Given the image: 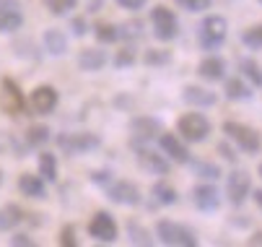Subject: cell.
Segmentation results:
<instances>
[{"label":"cell","instance_id":"cell-32","mask_svg":"<svg viewBox=\"0 0 262 247\" xmlns=\"http://www.w3.org/2000/svg\"><path fill=\"white\" fill-rule=\"evenodd\" d=\"M143 63H145L148 68H164V65L171 63V52H169V50H156V47H151V50L143 52Z\"/></svg>","mask_w":262,"mask_h":247},{"label":"cell","instance_id":"cell-20","mask_svg":"<svg viewBox=\"0 0 262 247\" xmlns=\"http://www.w3.org/2000/svg\"><path fill=\"white\" fill-rule=\"evenodd\" d=\"M106 65V52L99 50V47H86L81 55H78V68L86 70V73H96Z\"/></svg>","mask_w":262,"mask_h":247},{"label":"cell","instance_id":"cell-3","mask_svg":"<svg viewBox=\"0 0 262 247\" xmlns=\"http://www.w3.org/2000/svg\"><path fill=\"white\" fill-rule=\"evenodd\" d=\"M156 237L161 244L171 247H198V234L192 227L171 221V219H159L156 221Z\"/></svg>","mask_w":262,"mask_h":247},{"label":"cell","instance_id":"cell-17","mask_svg":"<svg viewBox=\"0 0 262 247\" xmlns=\"http://www.w3.org/2000/svg\"><path fill=\"white\" fill-rule=\"evenodd\" d=\"M198 76L208 84H215V81H223L226 78V60L218 57V55H208L200 60L198 65Z\"/></svg>","mask_w":262,"mask_h":247},{"label":"cell","instance_id":"cell-2","mask_svg":"<svg viewBox=\"0 0 262 247\" xmlns=\"http://www.w3.org/2000/svg\"><path fill=\"white\" fill-rule=\"evenodd\" d=\"M223 133L231 143H236V149L247 156H254L262 151V135L257 128L252 125H244V122H236V120H226L223 122Z\"/></svg>","mask_w":262,"mask_h":247},{"label":"cell","instance_id":"cell-40","mask_svg":"<svg viewBox=\"0 0 262 247\" xmlns=\"http://www.w3.org/2000/svg\"><path fill=\"white\" fill-rule=\"evenodd\" d=\"M70 29H73V34H76V37H83V34L89 31V26H86V18L76 16V18L70 21Z\"/></svg>","mask_w":262,"mask_h":247},{"label":"cell","instance_id":"cell-29","mask_svg":"<svg viewBox=\"0 0 262 247\" xmlns=\"http://www.w3.org/2000/svg\"><path fill=\"white\" fill-rule=\"evenodd\" d=\"M94 37H96L101 45H115V42L120 39V34H117V26H115V24L99 21V24H94Z\"/></svg>","mask_w":262,"mask_h":247},{"label":"cell","instance_id":"cell-15","mask_svg":"<svg viewBox=\"0 0 262 247\" xmlns=\"http://www.w3.org/2000/svg\"><path fill=\"white\" fill-rule=\"evenodd\" d=\"M24 26L21 0H0V34H13Z\"/></svg>","mask_w":262,"mask_h":247},{"label":"cell","instance_id":"cell-25","mask_svg":"<svg viewBox=\"0 0 262 247\" xmlns=\"http://www.w3.org/2000/svg\"><path fill=\"white\" fill-rule=\"evenodd\" d=\"M36 167H39V177L45 182H55L57 180V156L52 151H42L39 159H36Z\"/></svg>","mask_w":262,"mask_h":247},{"label":"cell","instance_id":"cell-28","mask_svg":"<svg viewBox=\"0 0 262 247\" xmlns=\"http://www.w3.org/2000/svg\"><path fill=\"white\" fill-rule=\"evenodd\" d=\"M135 63H138L135 42H130V45H125V47L117 50V55H115V68H117V70H127V68H133Z\"/></svg>","mask_w":262,"mask_h":247},{"label":"cell","instance_id":"cell-12","mask_svg":"<svg viewBox=\"0 0 262 247\" xmlns=\"http://www.w3.org/2000/svg\"><path fill=\"white\" fill-rule=\"evenodd\" d=\"M106 198L117 205H138L143 200L140 195V188L133 182V180H117V182H109L106 185Z\"/></svg>","mask_w":262,"mask_h":247},{"label":"cell","instance_id":"cell-36","mask_svg":"<svg viewBox=\"0 0 262 247\" xmlns=\"http://www.w3.org/2000/svg\"><path fill=\"white\" fill-rule=\"evenodd\" d=\"M57 242H60L62 247H76V244H78V239H76V227H73V224L62 227V229H60Z\"/></svg>","mask_w":262,"mask_h":247},{"label":"cell","instance_id":"cell-35","mask_svg":"<svg viewBox=\"0 0 262 247\" xmlns=\"http://www.w3.org/2000/svg\"><path fill=\"white\" fill-rule=\"evenodd\" d=\"M174 3L184 11H190V13H203L213 6V0H174Z\"/></svg>","mask_w":262,"mask_h":247},{"label":"cell","instance_id":"cell-38","mask_svg":"<svg viewBox=\"0 0 262 247\" xmlns=\"http://www.w3.org/2000/svg\"><path fill=\"white\" fill-rule=\"evenodd\" d=\"M91 182L106 188V185L112 182V172H109V169H96V172H91Z\"/></svg>","mask_w":262,"mask_h":247},{"label":"cell","instance_id":"cell-39","mask_svg":"<svg viewBox=\"0 0 262 247\" xmlns=\"http://www.w3.org/2000/svg\"><path fill=\"white\" fill-rule=\"evenodd\" d=\"M6 214H8V219H11L13 227H16L18 221H24V214H21V208H18L16 203H8V205H6Z\"/></svg>","mask_w":262,"mask_h":247},{"label":"cell","instance_id":"cell-23","mask_svg":"<svg viewBox=\"0 0 262 247\" xmlns=\"http://www.w3.org/2000/svg\"><path fill=\"white\" fill-rule=\"evenodd\" d=\"M151 198H154L156 205H174V203L179 200V193H177L174 185L159 180V182H154V188H151Z\"/></svg>","mask_w":262,"mask_h":247},{"label":"cell","instance_id":"cell-22","mask_svg":"<svg viewBox=\"0 0 262 247\" xmlns=\"http://www.w3.org/2000/svg\"><path fill=\"white\" fill-rule=\"evenodd\" d=\"M226 81V86H223V91H226V99L229 101H249L254 96L252 86L244 81V78H223Z\"/></svg>","mask_w":262,"mask_h":247},{"label":"cell","instance_id":"cell-10","mask_svg":"<svg viewBox=\"0 0 262 247\" xmlns=\"http://www.w3.org/2000/svg\"><path fill=\"white\" fill-rule=\"evenodd\" d=\"M249 193H252V174L244 169H231L226 174V200L234 208H239L247 203Z\"/></svg>","mask_w":262,"mask_h":247},{"label":"cell","instance_id":"cell-14","mask_svg":"<svg viewBox=\"0 0 262 247\" xmlns=\"http://www.w3.org/2000/svg\"><path fill=\"white\" fill-rule=\"evenodd\" d=\"M159 146H161V154L169 159V161H174V164H187L192 156H190V151H187V146H184V140L177 135V133H161L159 138Z\"/></svg>","mask_w":262,"mask_h":247},{"label":"cell","instance_id":"cell-30","mask_svg":"<svg viewBox=\"0 0 262 247\" xmlns=\"http://www.w3.org/2000/svg\"><path fill=\"white\" fill-rule=\"evenodd\" d=\"M127 234H130V242H133V244H143V247H151V244H154V237L148 234V229L140 227L135 219L127 221Z\"/></svg>","mask_w":262,"mask_h":247},{"label":"cell","instance_id":"cell-48","mask_svg":"<svg viewBox=\"0 0 262 247\" xmlns=\"http://www.w3.org/2000/svg\"><path fill=\"white\" fill-rule=\"evenodd\" d=\"M0 182H3V172H0Z\"/></svg>","mask_w":262,"mask_h":247},{"label":"cell","instance_id":"cell-34","mask_svg":"<svg viewBox=\"0 0 262 247\" xmlns=\"http://www.w3.org/2000/svg\"><path fill=\"white\" fill-rule=\"evenodd\" d=\"M45 6L52 16H65L78 6V0H45Z\"/></svg>","mask_w":262,"mask_h":247},{"label":"cell","instance_id":"cell-27","mask_svg":"<svg viewBox=\"0 0 262 247\" xmlns=\"http://www.w3.org/2000/svg\"><path fill=\"white\" fill-rule=\"evenodd\" d=\"M143 29L145 26H143L140 18H130L122 26H117V34H120L122 42H138V39H143Z\"/></svg>","mask_w":262,"mask_h":247},{"label":"cell","instance_id":"cell-33","mask_svg":"<svg viewBox=\"0 0 262 247\" xmlns=\"http://www.w3.org/2000/svg\"><path fill=\"white\" fill-rule=\"evenodd\" d=\"M47 140H50V128H47V125H31V128L26 130V143H29L31 149L45 146Z\"/></svg>","mask_w":262,"mask_h":247},{"label":"cell","instance_id":"cell-44","mask_svg":"<svg viewBox=\"0 0 262 247\" xmlns=\"http://www.w3.org/2000/svg\"><path fill=\"white\" fill-rule=\"evenodd\" d=\"M104 8V0H89V3H86V11L89 13H99Z\"/></svg>","mask_w":262,"mask_h":247},{"label":"cell","instance_id":"cell-43","mask_svg":"<svg viewBox=\"0 0 262 247\" xmlns=\"http://www.w3.org/2000/svg\"><path fill=\"white\" fill-rule=\"evenodd\" d=\"M13 224H11V219H8V214H6V208H0V232H6V229H11Z\"/></svg>","mask_w":262,"mask_h":247},{"label":"cell","instance_id":"cell-16","mask_svg":"<svg viewBox=\"0 0 262 247\" xmlns=\"http://www.w3.org/2000/svg\"><path fill=\"white\" fill-rule=\"evenodd\" d=\"M57 101H60V96H57V91L52 89V86H36L34 91H31V96H29V107L36 112V115H52L55 112V107H57Z\"/></svg>","mask_w":262,"mask_h":247},{"label":"cell","instance_id":"cell-46","mask_svg":"<svg viewBox=\"0 0 262 247\" xmlns=\"http://www.w3.org/2000/svg\"><path fill=\"white\" fill-rule=\"evenodd\" d=\"M249 195H252V198H254V203H257V208H259V211H262V190H252V193H249Z\"/></svg>","mask_w":262,"mask_h":247},{"label":"cell","instance_id":"cell-26","mask_svg":"<svg viewBox=\"0 0 262 247\" xmlns=\"http://www.w3.org/2000/svg\"><path fill=\"white\" fill-rule=\"evenodd\" d=\"M192 167V174H198L200 180H208V182H213V180H218L221 177V167L218 164H213V161H205V159H190L187 161Z\"/></svg>","mask_w":262,"mask_h":247},{"label":"cell","instance_id":"cell-45","mask_svg":"<svg viewBox=\"0 0 262 247\" xmlns=\"http://www.w3.org/2000/svg\"><path fill=\"white\" fill-rule=\"evenodd\" d=\"M247 244H259V247H262V232H254V234L247 239Z\"/></svg>","mask_w":262,"mask_h":247},{"label":"cell","instance_id":"cell-47","mask_svg":"<svg viewBox=\"0 0 262 247\" xmlns=\"http://www.w3.org/2000/svg\"><path fill=\"white\" fill-rule=\"evenodd\" d=\"M257 172H259V177H262V161H259V169H257Z\"/></svg>","mask_w":262,"mask_h":247},{"label":"cell","instance_id":"cell-8","mask_svg":"<svg viewBox=\"0 0 262 247\" xmlns=\"http://www.w3.org/2000/svg\"><path fill=\"white\" fill-rule=\"evenodd\" d=\"M133 149H135V161L145 174H154V177H166V174H171V161L161 151L148 149V143L133 146Z\"/></svg>","mask_w":262,"mask_h":247},{"label":"cell","instance_id":"cell-31","mask_svg":"<svg viewBox=\"0 0 262 247\" xmlns=\"http://www.w3.org/2000/svg\"><path fill=\"white\" fill-rule=\"evenodd\" d=\"M239 39L247 50H262V24H254L239 34Z\"/></svg>","mask_w":262,"mask_h":247},{"label":"cell","instance_id":"cell-19","mask_svg":"<svg viewBox=\"0 0 262 247\" xmlns=\"http://www.w3.org/2000/svg\"><path fill=\"white\" fill-rule=\"evenodd\" d=\"M18 190L31 198V200H45L47 198V188H45V180L39 177V174H21L18 177Z\"/></svg>","mask_w":262,"mask_h":247},{"label":"cell","instance_id":"cell-9","mask_svg":"<svg viewBox=\"0 0 262 247\" xmlns=\"http://www.w3.org/2000/svg\"><path fill=\"white\" fill-rule=\"evenodd\" d=\"M164 133L161 120L151 117V115H138L130 120V146H143V143H151L159 135Z\"/></svg>","mask_w":262,"mask_h":247},{"label":"cell","instance_id":"cell-4","mask_svg":"<svg viewBox=\"0 0 262 247\" xmlns=\"http://www.w3.org/2000/svg\"><path fill=\"white\" fill-rule=\"evenodd\" d=\"M177 133H179L182 140H187V143H203V140H208L210 133H213V122L200 112H184L177 120Z\"/></svg>","mask_w":262,"mask_h":247},{"label":"cell","instance_id":"cell-11","mask_svg":"<svg viewBox=\"0 0 262 247\" xmlns=\"http://www.w3.org/2000/svg\"><path fill=\"white\" fill-rule=\"evenodd\" d=\"M120 234V227L109 211H96L89 221V237L96 242H115Z\"/></svg>","mask_w":262,"mask_h":247},{"label":"cell","instance_id":"cell-24","mask_svg":"<svg viewBox=\"0 0 262 247\" xmlns=\"http://www.w3.org/2000/svg\"><path fill=\"white\" fill-rule=\"evenodd\" d=\"M45 50L55 57L65 55L68 52V37L60 31V29H47L45 31Z\"/></svg>","mask_w":262,"mask_h":247},{"label":"cell","instance_id":"cell-13","mask_svg":"<svg viewBox=\"0 0 262 247\" xmlns=\"http://www.w3.org/2000/svg\"><path fill=\"white\" fill-rule=\"evenodd\" d=\"M192 203L200 214H215L221 208V190L213 185V182H200L192 188Z\"/></svg>","mask_w":262,"mask_h":247},{"label":"cell","instance_id":"cell-49","mask_svg":"<svg viewBox=\"0 0 262 247\" xmlns=\"http://www.w3.org/2000/svg\"><path fill=\"white\" fill-rule=\"evenodd\" d=\"M257 3H259V6H262V0H257Z\"/></svg>","mask_w":262,"mask_h":247},{"label":"cell","instance_id":"cell-41","mask_svg":"<svg viewBox=\"0 0 262 247\" xmlns=\"http://www.w3.org/2000/svg\"><path fill=\"white\" fill-rule=\"evenodd\" d=\"M115 3H117L120 8H125V11H140L148 0H115Z\"/></svg>","mask_w":262,"mask_h":247},{"label":"cell","instance_id":"cell-37","mask_svg":"<svg viewBox=\"0 0 262 247\" xmlns=\"http://www.w3.org/2000/svg\"><path fill=\"white\" fill-rule=\"evenodd\" d=\"M215 151H218V156H221V159H226L229 164H236V161H239V154H234V149L226 143V140H221V143L215 146Z\"/></svg>","mask_w":262,"mask_h":247},{"label":"cell","instance_id":"cell-7","mask_svg":"<svg viewBox=\"0 0 262 247\" xmlns=\"http://www.w3.org/2000/svg\"><path fill=\"white\" fill-rule=\"evenodd\" d=\"M26 96L21 91V86L13 78H3L0 81V110L8 117H21L26 115Z\"/></svg>","mask_w":262,"mask_h":247},{"label":"cell","instance_id":"cell-18","mask_svg":"<svg viewBox=\"0 0 262 247\" xmlns=\"http://www.w3.org/2000/svg\"><path fill=\"white\" fill-rule=\"evenodd\" d=\"M182 101L184 104H190V107H213V104L218 101V96H215V91H208V89H203V86H195V84H187L184 89H182Z\"/></svg>","mask_w":262,"mask_h":247},{"label":"cell","instance_id":"cell-5","mask_svg":"<svg viewBox=\"0 0 262 247\" xmlns=\"http://www.w3.org/2000/svg\"><path fill=\"white\" fill-rule=\"evenodd\" d=\"M55 143L60 151H65L68 156H78V154H91L96 149H101V138L96 133H60L55 138Z\"/></svg>","mask_w":262,"mask_h":247},{"label":"cell","instance_id":"cell-1","mask_svg":"<svg viewBox=\"0 0 262 247\" xmlns=\"http://www.w3.org/2000/svg\"><path fill=\"white\" fill-rule=\"evenodd\" d=\"M229 37V21L223 16H205L198 26V45L203 52H215Z\"/></svg>","mask_w":262,"mask_h":247},{"label":"cell","instance_id":"cell-6","mask_svg":"<svg viewBox=\"0 0 262 247\" xmlns=\"http://www.w3.org/2000/svg\"><path fill=\"white\" fill-rule=\"evenodd\" d=\"M151 26H154V37L159 42H174L179 37V18L166 6H156L151 11Z\"/></svg>","mask_w":262,"mask_h":247},{"label":"cell","instance_id":"cell-21","mask_svg":"<svg viewBox=\"0 0 262 247\" xmlns=\"http://www.w3.org/2000/svg\"><path fill=\"white\" fill-rule=\"evenodd\" d=\"M236 68H239L242 78H244L249 86L262 89V65H259L257 60H252V57H239V60H236Z\"/></svg>","mask_w":262,"mask_h":247},{"label":"cell","instance_id":"cell-42","mask_svg":"<svg viewBox=\"0 0 262 247\" xmlns=\"http://www.w3.org/2000/svg\"><path fill=\"white\" fill-rule=\"evenodd\" d=\"M11 244H21V247H34V239H29L26 234H16V237H11Z\"/></svg>","mask_w":262,"mask_h":247}]
</instances>
